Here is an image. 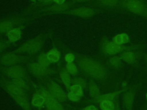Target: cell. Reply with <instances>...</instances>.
<instances>
[{
  "mask_svg": "<svg viewBox=\"0 0 147 110\" xmlns=\"http://www.w3.org/2000/svg\"><path fill=\"white\" fill-rule=\"evenodd\" d=\"M78 65L83 72L94 79L102 80L106 77L107 70L105 67L91 58L79 57L78 59Z\"/></svg>",
  "mask_w": 147,
  "mask_h": 110,
  "instance_id": "6da1fadb",
  "label": "cell"
},
{
  "mask_svg": "<svg viewBox=\"0 0 147 110\" xmlns=\"http://www.w3.org/2000/svg\"><path fill=\"white\" fill-rule=\"evenodd\" d=\"M43 42L42 37L38 36L24 42L13 52L15 53H27L30 54H34L41 50L43 45Z\"/></svg>",
  "mask_w": 147,
  "mask_h": 110,
  "instance_id": "7a4b0ae2",
  "label": "cell"
},
{
  "mask_svg": "<svg viewBox=\"0 0 147 110\" xmlns=\"http://www.w3.org/2000/svg\"><path fill=\"white\" fill-rule=\"evenodd\" d=\"M121 6L131 13L147 17V5L142 0H122Z\"/></svg>",
  "mask_w": 147,
  "mask_h": 110,
  "instance_id": "3957f363",
  "label": "cell"
},
{
  "mask_svg": "<svg viewBox=\"0 0 147 110\" xmlns=\"http://www.w3.org/2000/svg\"><path fill=\"white\" fill-rule=\"evenodd\" d=\"M130 48L131 47L130 46L117 44L113 41L108 40L106 38L103 41L101 46L102 52L105 54L110 56L121 53L125 50H130Z\"/></svg>",
  "mask_w": 147,
  "mask_h": 110,
  "instance_id": "277c9868",
  "label": "cell"
},
{
  "mask_svg": "<svg viewBox=\"0 0 147 110\" xmlns=\"http://www.w3.org/2000/svg\"><path fill=\"white\" fill-rule=\"evenodd\" d=\"M37 92L44 97L47 110H65L60 102L56 100L48 91L42 89L38 90Z\"/></svg>",
  "mask_w": 147,
  "mask_h": 110,
  "instance_id": "5b68a950",
  "label": "cell"
},
{
  "mask_svg": "<svg viewBox=\"0 0 147 110\" xmlns=\"http://www.w3.org/2000/svg\"><path fill=\"white\" fill-rule=\"evenodd\" d=\"M48 91L52 96L59 102H64L65 101L67 95L63 88L54 81H51L48 85Z\"/></svg>",
  "mask_w": 147,
  "mask_h": 110,
  "instance_id": "8992f818",
  "label": "cell"
},
{
  "mask_svg": "<svg viewBox=\"0 0 147 110\" xmlns=\"http://www.w3.org/2000/svg\"><path fill=\"white\" fill-rule=\"evenodd\" d=\"M95 10L92 8L88 7H81L72 10H67L60 13L69 14L81 18H90L92 17L95 14Z\"/></svg>",
  "mask_w": 147,
  "mask_h": 110,
  "instance_id": "52a82bcc",
  "label": "cell"
},
{
  "mask_svg": "<svg viewBox=\"0 0 147 110\" xmlns=\"http://www.w3.org/2000/svg\"><path fill=\"white\" fill-rule=\"evenodd\" d=\"M26 57L18 55L15 53H9L4 54L0 58V62L5 66H13L25 60Z\"/></svg>",
  "mask_w": 147,
  "mask_h": 110,
  "instance_id": "ba28073f",
  "label": "cell"
},
{
  "mask_svg": "<svg viewBox=\"0 0 147 110\" xmlns=\"http://www.w3.org/2000/svg\"><path fill=\"white\" fill-rule=\"evenodd\" d=\"M3 73L6 76L13 78H24L25 76V70L21 65H15L5 68L2 70Z\"/></svg>",
  "mask_w": 147,
  "mask_h": 110,
  "instance_id": "9c48e42d",
  "label": "cell"
},
{
  "mask_svg": "<svg viewBox=\"0 0 147 110\" xmlns=\"http://www.w3.org/2000/svg\"><path fill=\"white\" fill-rule=\"evenodd\" d=\"M29 70L36 76H44L52 73L48 67H45L37 62H32L29 66Z\"/></svg>",
  "mask_w": 147,
  "mask_h": 110,
  "instance_id": "30bf717a",
  "label": "cell"
},
{
  "mask_svg": "<svg viewBox=\"0 0 147 110\" xmlns=\"http://www.w3.org/2000/svg\"><path fill=\"white\" fill-rule=\"evenodd\" d=\"M23 27L22 26L14 27L6 33V36L10 43H14L21 38Z\"/></svg>",
  "mask_w": 147,
  "mask_h": 110,
  "instance_id": "8fae6325",
  "label": "cell"
},
{
  "mask_svg": "<svg viewBox=\"0 0 147 110\" xmlns=\"http://www.w3.org/2000/svg\"><path fill=\"white\" fill-rule=\"evenodd\" d=\"M135 97V92L129 91L124 92L122 96L123 105L126 110H132Z\"/></svg>",
  "mask_w": 147,
  "mask_h": 110,
  "instance_id": "7c38bea8",
  "label": "cell"
},
{
  "mask_svg": "<svg viewBox=\"0 0 147 110\" xmlns=\"http://www.w3.org/2000/svg\"><path fill=\"white\" fill-rule=\"evenodd\" d=\"M4 88L11 97L14 96L25 95L24 89L17 87L11 82L5 84L4 85Z\"/></svg>",
  "mask_w": 147,
  "mask_h": 110,
  "instance_id": "4fadbf2b",
  "label": "cell"
},
{
  "mask_svg": "<svg viewBox=\"0 0 147 110\" xmlns=\"http://www.w3.org/2000/svg\"><path fill=\"white\" fill-rule=\"evenodd\" d=\"M127 88H123L120 90H118L113 92L103 94L101 95L99 98L96 101L98 103H99L103 100H109V101H114L116 100V99L120 95V94L125 91H126Z\"/></svg>",
  "mask_w": 147,
  "mask_h": 110,
  "instance_id": "5bb4252c",
  "label": "cell"
},
{
  "mask_svg": "<svg viewBox=\"0 0 147 110\" xmlns=\"http://www.w3.org/2000/svg\"><path fill=\"white\" fill-rule=\"evenodd\" d=\"M88 92L91 97L95 101H96L97 99L99 98V97L101 95L100 91L98 85L92 80H90L89 81Z\"/></svg>",
  "mask_w": 147,
  "mask_h": 110,
  "instance_id": "9a60e30c",
  "label": "cell"
},
{
  "mask_svg": "<svg viewBox=\"0 0 147 110\" xmlns=\"http://www.w3.org/2000/svg\"><path fill=\"white\" fill-rule=\"evenodd\" d=\"M119 56L123 61L130 65L134 64L136 61V53L130 50L123 51L121 53Z\"/></svg>",
  "mask_w": 147,
  "mask_h": 110,
  "instance_id": "2e32d148",
  "label": "cell"
},
{
  "mask_svg": "<svg viewBox=\"0 0 147 110\" xmlns=\"http://www.w3.org/2000/svg\"><path fill=\"white\" fill-rule=\"evenodd\" d=\"M18 21L15 19H7L0 22V33L7 32L14 27Z\"/></svg>",
  "mask_w": 147,
  "mask_h": 110,
  "instance_id": "e0dca14e",
  "label": "cell"
},
{
  "mask_svg": "<svg viewBox=\"0 0 147 110\" xmlns=\"http://www.w3.org/2000/svg\"><path fill=\"white\" fill-rule=\"evenodd\" d=\"M47 57L50 63L57 62L61 57V54L59 50L56 48H52L47 53Z\"/></svg>",
  "mask_w": 147,
  "mask_h": 110,
  "instance_id": "ac0fdd59",
  "label": "cell"
},
{
  "mask_svg": "<svg viewBox=\"0 0 147 110\" xmlns=\"http://www.w3.org/2000/svg\"><path fill=\"white\" fill-rule=\"evenodd\" d=\"M130 38L129 36L126 33H121L115 35L113 38L112 41L119 45H124L130 42Z\"/></svg>",
  "mask_w": 147,
  "mask_h": 110,
  "instance_id": "d6986e66",
  "label": "cell"
},
{
  "mask_svg": "<svg viewBox=\"0 0 147 110\" xmlns=\"http://www.w3.org/2000/svg\"><path fill=\"white\" fill-rule=\"evenodd\" d=\"M32 105L36 108H42L45 104V100L44 97L38 92H36L33 96Z\"/></svg>",
  "mask_w": 147,
  "mask_h": 110,
  "instance_id": "ffe728a7",
  "label": "cell"
},
{
  "mask_svg": "<svg viewBox=\"0 0 147 110\" xmlns=\"http://www.w3.org/2000/svg\"><path fill=\"white\" fill-rule=\"evenodd\" d=\"M11 97L24 110H31L30 104L25 95L14 96H12Z\"/></svg>",
  "mask_w": 147,
  "mask_h": 110,
  "instance_id": "44dd1931",
  "label": "cell"
},
{
  "mask_svg": "<svg viewBox=\"0 0 147 110\" xmlns=\"http://www.w3.org/2000/svg\"><path fill=\"white\" fill-rule=\"evenodd\" d=\"M70 75L71 74L67 71L65 68L62 69L59 73V76L61 81L63 82L64 86L68 89H69L72 84V80Z\"/></svg>",
  "mask_w": 147,
  "mask_h": 110,
  "instance_id": "7402d4cb",
  "label": "cell"
},
{
  "mask_svg": "<svg viewBox=\"0 0 147 110\" xmlns=\"http://www.w3.org/2000/svg\"><path fill=\"white\" fill-rule=\"evenodd\" d=\"M69 7V5L68 3H63V4H54L49 7L47 8V11L58 12L59 13L63 12L65 10H67Z\"/></svg>",
  "mask_w": 147,
  "mask_h": 110,
  "instance_id": "603a6c76",
  "label": "cell"
},
{
  "mask_svg": "<svg viewBox=\"0 0 147 110\" xmlns=\"http://www.w3.org/2000/svg\"><path fill=\"white\" fill-rule=\"evenodd\" d=\"M99 103L101 110H114L115 107V104L113 101L103 100Z\"/></svg>",
  "mask_w": 147,
  "mask_h": 110,
  "instance_id": "cb8c5ba5",
  "label": "cell"
},
{
  "mask_svg": "<svg viewBox=\"0 0 147 110\" xmlns=\"http://www.w3.org/2000/svg\"><path fill=\"white\" fill-rule=\"evenodd\" d=\"M122 61L120 56H118L117 55H114L111 56L109 59V62L110 64L115 68H119L122 65Z\"/></svg>",
  "mask_w": 147,
  "mask_h": 110,
  "instance_id": "d4e9b609",
  "label": "cell"
},
{
  "mask_svg": "<svg viewBox=\"0 0 147 110\" xmlns=\"http://www.w3.org/2000/svg\"><path fill=\"white\" fill-rule=\"evenodd\" d=\"M69 91L73 93L74 94L76 95V96H79V97H82L84 95V92H83V88L78 85L72 84L71 85L69 88Z\"/></svg>",
  "mask_w": 147,
  "mask_h": 110,
  "instance_id": "484cf974",
  "label": "cell"
},
{
  "mask_svg": "<svg viewBox=\"0 0 147 110\" xmlns=\"http://www.w3.org/2000/svg\"><path fill=\"white\" fill-rule=\"evenodd\" d=\"M11 82L17 87L26 90L29 88L26 82L24 80V78H16L11 80Z\"/></svg>",
  "mask_w": 147,
  "mask_h": 110,
  "instance_id": "4316f807",
  "label": "cell"
},
{
  "mask_svg": "<svg viewBox=\"0 0 147 110\" xmlns=\"http://www.w3.org/2000/svg\"><path fill=\"white\" fill-rule=\"evenodd\" d=\"M65 69L71 75H76L78 73V66L74 62L67 63Z\"/></svg>",
  "mask_w": 147,
  "mask_h": 110,
  "instance_id": "83f0119b",
  "label": "cell"
},
{
  "mask_svg": "<svg viewBox=\"0 0 147 110\" xmlns=\"http://www.w3.org/2000/svg\"><path fill=\"white\" fill-rule=\"evenodd\" d=\"M37 60H38V62L40 64L45 67H48L51 64L50 62L49 61L47 57L46 53H41L40 54V55L38 57Z\"/></svg>",
  "mask_w": 147,
  "mask_h": 110,
  "instance_id": "f1b7e54d",
  "label": "cell"
},
{
  "mask_svg": "<svg viewBox=\"0 0 147 110\" xmlns=\"http://www.w3.org/2000/svg\"><path fill=\"white\" fill-rule=\"evenodd\" d=\"M72 84L79 85V86L82 87L83 89L86 88V87H87L86 81L82 77H75V78H74L72 81Z\"/></svg>",
  "mask_w": 147,
  "mask_h": 110,
  "instance_id": "f546056e",
  "label": "cell"
},
{
  "mask_svg": "<svg viewBox=\"0 0 147 110\" xmlns=\"http://www.w3.org/2000/svg\"><path fill=\"white\" fill-rule=\"evenodd\" d=\"M100 2L104 5L114 7L117 5L119 0H99Z\"/></svg>",
  "mask_w": 147,
  "mask_h": 110,
  "instance_id": "4dcf8cb0",
  "label": "cell"
},
{
  "mask_svg": "<svg viewBox=\"0 0 147 110\" xmlns=\"http://www.w3.org/2000/svg\"><path fill=\"white\" fill-rule=\"evenodd\" d=\"M64 60L66 63H72L74 62L75 60V56L72 53H68L65 54Z\"/></svg>",
  "mask_w": 147,
  "mask_h": 110,
  "instance_id": "1f68e13d",
  "label": "cell"
},
{
  "mask_svg": "<svg viewBox=\"0 0 147 110\" xmlns=\"http://www.w3.org/2000/svg\"><path fill=\"white\" fill-rule=\"evenodd\" d=\"M67 97L71 101H74V102H76L78 101L80 99V97H79V96H76V95L74 94L73 93H72L71 92H68L67 94Z\"/></svg>",
  "mask_w": 147,
  "mask_h": 110,
  "instance_id": "d6a6232c",
  "label": "cell"
},
{
  "mask_svg": "<svg viewBox=\"0 0 147 110\" xmlns=\"http://www.w3.org/2000/svg\"><path fill=\"white\" fill-rule=\"evenodd\" d=\"M8 42L3 41H0V52L3 50L8 45Z\"/></svg>",
  "mask_w": 147,
  "mask_h": 110,
  "instance_id": "836d02e7",
  "label": "cell"
},
{
  "mask_svg": "<svg viewBox=\"0 0 147 110\" xmlns=\"http://www.w3.org/2000/svg\"><path fill=\"white\" fill-rule=\"evenodd\" d=\"M83 110H99L98 108L93 105H89L86 107Z\"/></svg>",
  "mask_w": 147,
  "mask_h": 110,
  "instance_id": "e575fe53",
  "label": "cell"
},
{
  "mask_svg": "<svg viewBox=\"0 0 147 110\" xmlns=\"http://www.w3.org/2000/svg\"><path fill=\"white\" fill-rule=\"evenodd\" d=\"M66 0H53V2H54L56 4H63L65 2Z\"/></svg>",
  "mask_w": 147,
  "mask_h": 110,
  "instance_id": "d590c367",
  "label": "cell"
},
{
  "mask_svg": "<svg viewBox=\"0 0 147 110\" xmlns=\"http://www.w3.org/2000/svg\"><path fill=\"white\" fill-rule=\"evenodd\" d=\"M115 104V107L114 110H121V108H120L119 104L118 101H116V103Z\"/></svg>",
  "mask_w": 147,
  "mask_h": 110,
  "instance_id": "8d00e7d4",
  "label": "cell"
},
{
  "mask_svg": "<svg viewBox=\"0 0 147 110\" xmlns=\"http://www.w3.org/2000/svg\"><path fill=\"white\" fill-rule=\"evenodd\" d=\"M72 1L75 2H84L90 1L91 0H72Z\"/></svg>",
  "mask_w": 147,
  "mask_h": 110,
  "instance_id": "74e56055",
  "label": "cell"
},
{
  "mask_svg": "<svg viewBox=\"0 0 147 110\" xmlns=\"http://www.w3.org/2000/svg\"><path fill=\"white\" fill-rule=\"evenodd\" d=\"M122 87L123 88H126V86H127V83L126 82H122Z\"/></svg>",
  "mask_w": 147,
  "mask_h": 110,
  "instance_id": "f35d334b",
  "label": "cell"
},
{
  "mask_svg": "<svg viewBox=\"0 0 147 110\" xmlns=\"http://www.w3.org/2000/svg\"><path fill=\"white\" fill-rule=\"evenodd\" d=\"M146 99H147V93H146Z\"/></svg>",
  "mask_w": 147,
  "mask_h": 110,
  "instance_id": "ab89813d",
  "label": "cell"
}]
</instances>
